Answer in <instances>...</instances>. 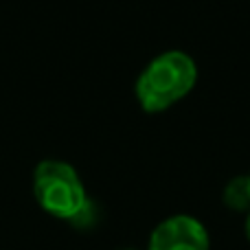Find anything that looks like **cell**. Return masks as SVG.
I'll return each mask as SVG.
<instances>
[{
  "label": "cell",
  "mask_w": 250,
  "mask_h": 250,
  "mask_svg": "<svg viewBox=\"0 0 250 250\" xmlns=\"http://www.w3.org/2000/svg\"><path fill=\"white\" fill-rule=\"evenodd\" d=\"M33 198L46 215L75 226L95 222V204L77 169L66 160L46 158L33 171Z\"/></svg>",
  "instance_id": "cell-1"
},
{
  "label": "cell",
  "mask_w": 250,
  "mask_h": 250,
  "mask_svg": "<svg viewBox=\"0 0 250 250\" xmlns=\"http://www.w3.org/2000/svg\"><path fill=\"white\" fill-rule=\"evenodd\" d=\"M198 83V64L185 51L156 55L136 79V101L143 112L158 114L180 104Z\"/></svg>",
  "instance_id": "cell-2"
},
{
  "label": "cell",
  "mask_w": 250,
  "mask_h": 250,
  "mask_svg": "<svg viewBox=\"0 0 250 250\" xmlns=\"http://www.w3.org/2000/svg\"><path fill=\"white\" fill-rule=\"evenodd\" d=\"M145 250H211V237L195 215L176 213L154 226Z\"/></svg>",
  "instance_id": "cell-3"
},
{
  "label": "cell",
  "mask_w": 250,
  "mask_h": 250,
  "mask_svg": "<svg viewBox=\"0 0 250 250\" xmlns=\"http://www.w3.org/2000/svg\"><path fill=\"white\" fill-rule=\"evenodd\" d=\"M222 198H224L226 208L237 213H248L250 211V176H237L233 180H229Z\"/></svg>",
  "instance_id": "cell-4"
},
{
  "label": "cell",
  "mask_w": 250,
  "mask_h": 250,
  "mask_svg": "<svg viewBox=\"0 0 250 250\" xmlns=\"http://www.w3.org/2000/svg\"><path fill=\"white\" fill-rule=\"evenodd\" d=\"M244 235H246V239L250 244V211L246 213V220H244Z\"/></svg>",
  "instance_id": "cell-5"
},
{
  "label": "cell",
  "mask_w": 250,
  "mask_h": 250,
  "mask_svg": "<svg viewBox=\"0 0 250 250\" xmlns=\"http://www.w3.org/2000/svg\"><path fill=\"white\" fill-rule=\"evenodd\" d=\"M119 250H138V248H119Z\"/></svg>",
  "instance_id": "cell-6"
}]
</instances>
